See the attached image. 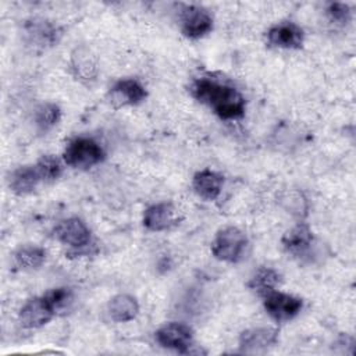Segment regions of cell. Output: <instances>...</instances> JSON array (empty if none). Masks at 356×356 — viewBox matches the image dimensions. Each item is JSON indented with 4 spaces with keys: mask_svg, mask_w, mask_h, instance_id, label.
I'll return each instance as SVG.
<instances>
[{
    "mask_svg": "<svg viewBox=\"0 0 356 356\" xmlns=\"http://www.w3.org/2000/svg\"><path fill=\"white\" fill-rule=\"evenodd\" d=\"M191 95L202 104L209 106L221 120L234 121L245 115L246 100L231 83L213 76L196 78L189 88Z\"/></svg>",
    "mask_w": 356,
    "mask_h": 356,
    "instance_id": "obj_1",
    "label": "cell"
},
{
    "mask_svg": "<svg viewBox=\"0 0 356 356\" xmlns=\"http://www.w3.org/2000/svg\"><path fill=\"white\" fill-rule=\"evenodd\" d=\"M248 246L249 239L246 232L238 227L228 225L217 231L210 249L217 260L234 264L243 259Z\"/></svg>",
    "mask_w": 356,
    "mask_h": 356,
    "instance_id": "obj_2",
    "label": "cell"
},
{
    "mask_svg": "<svg viewBox=\"0 0 356 356\" xmlns=\"http://www.w3.org/2000/svg\"><path fill=\"white\" fill-rule=\"evenodd\" d=\"M106 159L103 146L93 138L76 136L68 142L64 149L63 160L65 165L79 170H88L100 164Z\"/></svg>",
    "mask_w": 356,
    "mask_h": 356,
    "instance_id": "obj_3",
    "label": "cell"
},
{
    "mask_svg": "<svg viewBox=\"0 0 356 356\" xmlns=\"http://www.w3.org/2000/svg\"><path fill=\"white\" fill-rule=\"evenodd\" d=\"M54 236L58 242L75 252V254H79L92 246L90 228L79 217L61 220L54 227Z\"/></svg>",
    "mask_w": 356,
    "mask_h": 356,
    "instance_id": "obj_4",
    "label": "cell"
},
{
    "mask_svg": "<svg viewBox=\"0 0 356 356\" xmlns=\"http://www.w3.org/2000/svg\"><path fill=\"white\" fill-rule=\"evenodd\" d=\"M24 40L33 49H49L63 36L61 28L46 18H31L22 26Z\"/></svg>",
    "mask_w": 356,
    "mask_h": 356,
    "instance_id": "obj_5",
    "label": "cell"
},
{
    "mask_svg": "<svg viewBox=\"0 0 356 356\" xmlns=\"http://www.w3.org/2000/svg\"><path fill=\"white\" fill-rule=\"evenodd\" d=\"M284 250L292 257L300 260H310L313 254L316 238L309 224L299 221L289 229H286L281 238Z\"/></svg>",
    "mask_w": 356,
    "mask_h": 356,
    "instance_id": "obj_6",
    "label": "cell"
},
{
    "mask_svg": "<svg viewBox=\"0 0 356 356\" xmlns=\"http://www.w3.org/2000/svg\"><path fill=\"white\" fill-rule=\"evenodd\" d=\"M261 299L266 313L275 323H288L293 320L303 307V300L299 296L285 293L278 289L268 292Z\"/></svg>",
    "mask_w": 356,
    "mask_h": 356,
    "instance_id": "obj_7",
    "label": "cell"
},
{
    "mask_svg": "<svg viewBox=\"0 0 356 356\" xmlns=\"http://www.w3.org/2000/svg\"><path fill=\"white\" fill-rule=\"evenodd\" d=\"M146 97V88L135 78H121L115 81L107 92V100L113 108L136 106Z\"/></svg>",
    "mask_w": 356,
    "mask_h": 356,
    "instance_id": "obj_8",
    "label": "cell"
},
{
    "mask_svg": "<svg viewBox=\"0 0 356 356\" xmlns=\"http://www.w3.org/2000/svg\"><path fill=\"white\" fill-rule=\"evenodd\" d=\"M156 342L165 348L179 353H188L193 346V331L185 323H167L154 332Z\"/></svg>",
    "mask_w": 356,
    "mask_h": 356,
    "instance_id": "obj_9",
    "label": "cell"
},
{
    "mask_svg": "<svg viewBox=\"0 0 356 356\" xmlns=\"http://www.w3.org/2000/svg\"><path fill=\"white\" fill-rule=\"evenodd\" d=\"M181 32L188 39H200L211 32L213 17L200 6H184L179 13Z\"/></svg>",
    "mask_w": 356,
    "mask_h": 356,
    "instance_id": "obj_10",
    "label": "cell"
},
{
    "mask_svg": "<svg viewBox=\"0 0 356 356\" xmlns=\"http://www.w3.org/2000/svg\"><path fill=\"white\" fill-rule=\"evenodd\" d=\"M266 39L271 47L298 50L303 46L305 32L292 21H281L268 28L266 32Z\"/></svg>",
    "mask_w": 356,
    "mask_h": 356,
    "instance_id": "obj_11",
    "label": "cell"
},
{
    "mask_svg": "<svg viewBox=\"0 0 356 356\" xmlns=\"http://www.w3.org/2000/svg\"><path fill=\"white\" fill-rule=\"evenodd\" d=\"M70 71L81 83H93L99 75V63L95 53L85 44L76 46L70 56Z\"/></svg>",
    "mask_w": 356,
    "mask_h": 356,
    "instance_id": "obj_12",
    "label": "cell"
},
{
    "mask_svg": "<svg viewBox=\"0 0 356 356\" xmlns=\"http://www.w3.org/2000/svg\"><path fill=\"white\" fill-rule=\"evenodd\" d=\"M54 316L56 312L44 295L28 299L18 312V320L21 325L29 330L46 325Z\"/></svg>",
    "mask_w": 356,
    "mask_h": 356,
    "instance_id": "obj_13",
    "label": "cell"
},
{
    "mask_svg": "<svg viewBox=\"0 0 356 356\" xmlns=\"http://www.w3.org/2000/svg\"><path fill=\"white\" fill-rule=\"evenodd\" d=\"M142 224L147 231L161 232L178 224V210L170 202H159L143 210Z\"/></svg>",
    "mask_w": 356,
    "mask_h": 356,
    "instance_id": "obj_14",
    "label": "cell"
},
{
    "mask_svg": "<svg viewBox=\"0 0 356 356\" xmlns=\"http://www.w3.org/2000/svg\"><path fill=\"white\" fill-rule=\"evenodd\" d=\"M278 342V330L273 327H253L242 331L238 345L243 353H259L273 348Z\"/></svg>",
    "mask_w": 356,
    "mask_h": 356,
    "instance_id": "obj_15",
    "label": "cell"
},
{
    "mask_svg": "<svg viewBox=\"0 0 356 356\" xmlns=\"http://www.w3.org/2000/svg\"><path fill=\"white\" fill-rule=\"evenodd\" d=\"M224 177L210 168H203L195 172L192 178V188L195 193L204 200H216L222 191Z\"/></svg>",
    "mask_w": 356,
    "mask_h": 356,
    "instance_id": "obj_16",
    "label": "cell"
},
{
    "mask_svg": "<svg viewBox=\"0 0 356 356\" xmlns=\"http://www.w3.org/2000/svg\"><path fill=\"white\" fill-rule=\"evenodd\" d=\"M139 313V303L135 296L129 293L114 295L107 303V314L115 323H128L136 318Z\"/></svg>",
    "mask_w": 356,
    "mask_h": 356,
    "instance_id": "obj_17",
    "label": "cell"
},
{
    "mask_svg": "<svg viewBox=\"0 0 356 356\" xmlns=\"http://www.w3.org/2000/svg\"><path fill=\"white\" fill-rule=\"evenodd\" d=\"M42 182L35 165H21L11 171L8 177V186L15 195H28L36 189Z\"/></svg>",
    "mask_w": 356,
    "mask_h": 356,
    "instance_id": "obj_18",
    "label": "cell"
},
{
    "mask_svg": "<svg viewBox=\"0 0 356 356\" xmlns=\"http://www.w3.org/2000/svg\"><path fill=\"white\" fill-rule=\"evenodd\" d=\"M281 282H282V275L280 274V271H277L273 267L261 266L249 278L248 288L253 291L257 296L263 298L268 292L277 289Z\"/></svg>",
    "mask_w": 356,
    "mask_h": 356,
    "instance_id": "obj_19",
    "label": "cell"
},
{
    "mask_svg": "<svg viewBox=\"0 0 356 356\" xmlns=\"http://www.w3.org/2000/svg\"><path fill=\"white\" fill-rule=\"evenodd\" d=\"M47 252L44 248L35 245V243H26L17 248V250L13 254L14 264L24 271H32L38 270L43 266L46 261Z\"/></svg>",
    "mask_w": 356,
    "mask_h": 356,
    "instance_id": "obj_20",
    "label": "cell"
},
{
    "mask_svg": "<svg viewBox=\"0 0 356 356\" xmlns=\"http://www.w3.org/2000/svg\"><path fill=\"white\" fill-rule=\"evenodd\" d=\"M33 124L40 134L51 131L61 120V108L53 102H44L33 110Z\"/></svg>",
    "mask_w": 356,
    "mask_h": 356,
    "instance_id": "obj_21",
    "label": "cell"
},
{
    "mask_svg": "<svg viewBox=\"0 0 356 356\" xmlns=\"http://www.w3.org/2000/svg\"><path fill=\"white\" fill-rule=\"evenodd\" d=\"M33 165L42 182H54L61 177L65 163L63 157L60 159L56 154H43L38 159V161Z\"/></svg>",
    "mask_w": 356,
    "mask_h": 356,
    "instance_id": "obj_22",
    "label": "cell"
},
{
    "mask_svg": "<svg viewBox=\"0 0 356 356\" xmlns=\"http://www.w3.org/2000/svg\"><path fill=\"white\" fill-rule=\"evenodd\" d=\"M44 298L47 299V302L51 305V307L57 313V312H63V310L68 309V306L72 303L74 295H72L71 288L57 286V288H51L50 291H47L44 293Z\"/></svg>",
    "mask_w": 356,
    "mask_h": 356,
    "instance_id": "obj_23",
    "label": "cell"
},
{
    "mask_svg": "<svg viewBox=\"0 0 356 356\" xmlns=\"http://www.w3.org/2000/svg\"><path fill=\"white\" fill-rule=\"evenodd\" d=\"M325 13L330 22L338 26H345L352 18V10L346 3H330L325 8Z\"/></svg>",
    "mask_w": 356,
    "mask_h": 356,
    "instance_id": "obj_24",
    "label": "cell"
},
{
    "mask_svg": "<svg viewBox=\"0 0 356 356\" xmlns=\"http://www.w3.org/2000/svg\"><path fill=\"white\" fill-rule=\"evenodd\" d=\"M286 203V209H289L291 213L302 217L306 214L307 210V204H306V199L302 196V193L299 192H292L289 193V200L284 199Z\"/></svg>",
    "mask_w": 356,
    "mask_h": 356,
    "instance_id": "obj_25",
    "label": "cell"
}]
</instances>
